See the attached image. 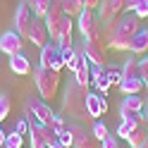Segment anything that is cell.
Masks as SVG:
<instances>
[{"label": "cell", "mask_w": 148, "mask_h": 148, "mask_svg": "<svg viewBox=\"0 0 148 148\" xmlns=\"http://www.w3.org/2000/svg\"><path fill=\"white\" fill-rule=\"evenodd\" d=\"M146 138H148V134H146V129L143 127H136L132 134H129V148H141L143 143H146Z\"/></svg>", "instance_id": "cell-22"}, {"label": "cell", "mask_w": 148, "mask_h": 148, "mask_svg": "<svg viewBox=\"0 0 148 148\" xmlns=\"http://www.w3.org/2000/svg\"><path fill=\"white\" fill-rule=\"evenodd\" d=\"M24 115H26V119H36V122H41V124H50L55 112L43 98L31 96V98H26V103H24Z\"/></svg>", "instance_id": "cell-4"}, {"label": "cell", "mask_w": 148, "mask_h": 148, "mask_svg": "<svg viewBox=\"0 0 148 148\" xmlns=\"http://www.w3.org/2000/svg\"><path fill=\"white\" fill-rule=\"evenodd\" d=\"M81 3H84V10H98L100 0H81Z\"/></svg>", "instance_id": "cell-38"}, {"label": "cell", "mask_w": 148, "mask_h": 148, "mask_svg": "<svg viewBox=\"0 0 148 148\" xmlns=\"http://www.w3.org/2000/svg\"><path fill=\"white\" fill-rule=\"evenodd\" d=\"M29 143H31V148H48V146H45V141L38 136L36 129H29Z\"/></svg>", "instance_id": "cell-32"}, {"label": "cell", "mask_w": 148, "mask_h": 148, "mask_svg": "<svg viewBox=\"0 0 148 148\" xmlns=\"http://www.w3.org/2000/svg\"><path fill=\"white\" fill-rule=\"evenodd\" d=\"M146 103H148V98H146Z\"/></svg>", "instance_id": "cell-44"}, {"label": "cell", "mask_w": 148, "mask_h": 148, "mask_svg": "<svg viewBox=\"0 0 148 148\" xmlns=\"http://www.w3.org/2000/svg\"><path fill=\"white\" fill-rule=\"evenodd\" d=\"M86 93L88 88L79 86L74 77L69 79V84L64 86V98H62V115L74 117V122H81V119H91L86 115Z\"/></svg>", "instance_id": "cell-2"}, {"label": "cell", "mask_w": 148, "mask_h": 148, "mask_svg": "<svg viewBox=\"0 0 148 148\" xmlns=\"http://www.w3.org/2000/svg\"><path fill=\"white\" fill-rule=\"evenodd\" d=\"M141 148H148V138H146V143H143V146H141Z\"/></svg>", "instance_id": "cell-43"}, {"label": "cell", "mask_w": 148, "mask_h": 148, "mask_svg": "<svg viewBox=\"0 0 148 148\" xmlns=\"http://www.w3.org/2000/svg\"><path fill=\"white\" fill-rule=\"evenodd\" d=\"M10 115V98L7 96H0V122Z\"/></svg>", "instance_id": "cell-33"}, {"label": "cell", "mask_w": 148, "mask_h": 148, "mask_svg": "<svg viewBox=\"0 0 148 148\" xmlns=\"http://www.w3.org/2000/svg\"><path fill=\"white\" fill-rule=\"evenodd\" d=\"M77 53H79V58H77V69L72 72V77H74V81H77L79 86L88 88V84H91V64H88V60H86V55H84V50H81V48H77Z\"/></svg>", "instance_id": "cell-12"}, {"label": "cell", "mask_w": 148, "mask_h": 148, "mask_svg": "<svg viewBox=\"0 0 148 148\" xmlns=\"http://www.w3.org/2000/svg\"><path fill=\"white\" fill-rule=\"evenodd\" d=\"M26 3H29L34 17H45V12L50 10V3H53V0H26Z\"/></svg>", "instance_id": "cell-23"}, {"label": "cell", "mask_w": 148, "mask_h": 148, "mask_svg": "<svg viewBox=\"0 0 148 148\" xmlns=\"http://www.w3.org/2000/svg\"><path fill=\"white\" fill-rule=\"evenodd\" d=\"M67 129L74 136V148H96V138L88 129L81 127V122H69Z\"/></svg>", "instance_id": "cell-11"}, {"label": "cell", "mask_w": 148, "mask_h": 148, "mask_svg": "<svg viewBox=\"0 0 148 148\" xmlns=\"http://www.w3.org/2000/svg\"><path fill=\"white\" fill-rule=\"evenodd\" d=\"M119 14H124V0H100L98 5V19L103 24V29H110Z\"/></svg>", "instance_id": "cell-5"}, {"label": "cell", "mask_w": 148, "mask_h": 148, "mask_svg": "<svg viewBox=\"0 0 148 148\" xmlns=\"http://www.w3.org/2000/svg\"><path fill=\"white\" fill-rule=\"evenodd\" d=\"M91 86H93L98 93H108L110 91V79H108V69L105 67L91 64Z\"/></svg>", "instance_id": "cell-15"}, {"label": "cell", "mask_w": 148, "mask_h": 148, "mask_svg": "<svg viewBox=\"0 0 148 148\" xmlns=\"http://www.w3.org/2000/svg\"><path fill=\"white\" fill-rule=\"evenodd\" d=\"M119 117L127 119V122H134V124H143V112H132V110L119 108Z\"/></svg>", "instance_id": "cell-30"}, {"label": "cell", "mask_w": 148, "mask_h": 148, "mask_svg": "<svg viewBox=\"0 0 148 148\" xmlns=\"http://www.w3.org/2000/svg\"><path fill=\"white\" fill-rule=\"evenodd\" d=\"M41 67L62 72L64 62H62V58H60V45L55 43V41H48V43L41 48Z\"/></svg>", "instance_id": "cell-9"}, {"label": "cell", "mask_w": 148, "mask_h": 148, "mask_svg": "<svg viewBox=\"0 0 148 148\" xmlns=\"http://www.w3.org/2000/svg\"><path fill=\"white\" fill-rule=\"evenodd\" d=\"M108 112V100L103 98V93L98 91H88L86 93V115L91 119H98L100 115Z\"/></svg>", "instance_id": "cell-10"}, {"label": "cell", "mask_w": 148, "mask_h": 148, "mask_svg": "<svg viewBox=\"0 0 148 148\" xmlns=\"http://www.w3.org/2000/svg\"><path fill=\"white\" fill-rule=\"evenodd\" d=\"M58 143L64 146V148H74V136H72V132H69L67 127L58 132Z\"/></svg>", "instance_id": "cell-28"}, {"label": "cell", "mask_w": 148, "mask_h": 148, "mask_svg": "<svg viewBox=\"0 0 148 148\" xmlns=\"http://www.w3.org/2000/svg\"><path fill=\"white\" fill-rule=\"evenodd\" d=\"M136 127H141V124H134V122H127V119H122L115 134H117V138H124V141H127V138H129V134H132Z\"/></svg>", "instance_id": "cell-25"}, {"label": "cell", "mask_w": 148, "mask_h": 148, "mask_svg": "<svg viewBox=\"0 0 148 148\" xmlns=\"http://www.w3.org/2000/svg\"><path fill=\"white\" fill-rule=\"evenodd\" d=\"M119 108H122V110H132V112H143L146 100L138 96V93H132V96H124V98H122Z\"/></svg>", "instance_id": "cell-19"}, {"label": "cell", "mask_w": 148, "mask_h": 148, "mask_svg": "<svg viewBox=\"0 0 148 148\" xmlns=\"http://www.w3.org/2000/svg\"><path fill=\"white\" fill-rule=\"evenodd\" d=\"M14 132L17 134H29V119H26V117H22V119H17V124H14Z\"/></svg>", "instance_id": "cell-35"}, {"label": "cell", "mask_w": 148, "mask_h": 148, "mask_svg": "<svg viewBox=\"0 0 148 148\" xmlns=\"http://www.w3.org/2000/svg\"><path fill=\"white\" fill-rule=\"evenodd\" d=\"M143 124L148 127V108H146V112H143Z\"/></svg>", "instance_id": "cell-41"}, {"label": "cell", "mask_w": 148, "mask_h": 148, "mask_svg": "<svg viewBox=\"0 0 148 148\" xmlns=\"http://www.w3.org/2000/svg\"><path fill=\"white\" fill-rule=\"evenodd\" d=\"M138 3H141V0H124V12H134Z\"/></svg>", "instance_id": "cell-39"}, {"label": "cell", "mask_w": 148, "mask_h": 148, "mask_svg": "<svg viewBox=\"0 0 148 148\" xmlns=\"http://www.w3.org/2000/svg\"><path fill=\"white\" fill-rule=\"evenodd\" d=\"M62 3V10L67 17H72V19H77V17L84 12V3L81 0H60Z\"/></svg>", "instance_id": "cell-21"}, {"label": "cell", "mask_w": 148, "mask_h": 148, "mask_svg": "<svg viewBox=\"0 0 148 148\" xmlns=\"http://www.w3.org/2000/svg\"><path fill=\"white\" fill-rule=\"evenodd\" d=\"M141 29V17L136 12H124L119 14V19L105 29V43L108 48L112 50H129V45H132V38L136 36V31Z\"/></svg>", "instance_id": "cell-1"}, {"label": "cell", "mask_w": 148, "mask_h": 148, "mask_svg": "<svg viewBox=\"0 0 148 148\" xmlns=\"http://www.w3.org/2000/svg\"><path fill=\"white\" fill-rule=\"evenodd\" d=\"M34 45H38V48H43L45 43H48V26H45V19L43 17H34L31 22V29H29V36H26Z\"/></svg>", "instance_id": "cell-14"}, {"label": "cell", "mask_w": 148, "mask_h": 148, "mask_svg": "<svg viewBox=\"0 0 148 148\" xmlns=\"http://www.w3.org/2000/svg\"><path fill=\"white\" fill-rule=\"evenodd\" d=\"M34 84L36 91H38V98H43L45 103L53 100L58 96V88H60V72L55 69H45V67H36L34 69Z\"/></svg>", "instance_id": "cell-3"}, {"label": "cell", "mask_w": 148, "mask_h": 148, "mask_svg": "<svg viewBox=\"0 0 148 148\" xmlns=\"http://www.w3.org/2000/svg\"><path fill=\"white\" fill-rule=\"evenodd\" d=\"M146 88L143 79L141 77H124L119 81V91H122V96H132V93H141Z\"/></svg>", "instance_id": "cell-17"}, {"label": "cell", "mask_w": 148, "mask_h": 148, "mask_svg": "<svg viewBox=\"0 0 148 148\" xmlns=\"http://www.w3.org/2000/svg\"><path fill=\"white\" fill-rule=\"evenodd\" d=\"M100 146L103 148H119V141H117V136H108L105 141H100Z\"/></svg>", "instance_id": "cell-37"}, {"label": "cell", "mask_w": 148, "mask_h": 148, "mask_svg": "<svg viewBox=\"0 0 148 148\" xmlns=\"http://www.w3.org/2000/svg\"><path fill=\"white\" fill-rule=\"evenodd\" d=\"M138 77L143 79V84H146V88H148V55L138 58Z\"/></svg>", "instance_id": "cell-31"}, {"label": "cell", "mask_w": 148, "mask_h": 148, "mask_svg": "<svg viewBox=\"0 0 148 148\" xmlns=\"http://www.w3.org/2000/svg\"><path fill=\"white\" fill-rule=\"evenodd\" d=\"M53 148H64V146H60V143H55V146H53Z\"/></svg>", "instance_id": "cell-42"}, {"label": "cell", "mask_w": 148, "mask_h": 148, "mask_svg": "<svg viewBox=\"0 0 148 148\" xmlns=\"http://www.w3.org/2000/svg\"><path fill=\"white\" fill-rule=\"evenodd\" d=\"M129 53L136 55V58H143V55H148V29H138L136 36L132 38V45H129Z\"/></svg>", "instance_id": "cell-16"}, {"label": "cell", "mask_w": 148, "mask_h": 148, "mask_svg": "<svg viewBox=\"0 0 148 148\" xmlns=\"http://www.w3.org/2000/svg\"><path fill=\"white\" fill-rule=\"evenodd\" d=\"M60 58H62L64 67H67L69 72L77 69V58H79V53H77L74 45H60Z\"/></svg>", "instance_id": "cell-20"}, {"label": "cell", "mask_w": 148, "mask_h": 148, "mask_svg": "<svg viewBox=\"0 0 148 148\" xmlns=\"http://www.w3.org/2000/svg\"><path fill=\"white\" fill-rule=\"evenodd\" d=\"M81 50H84L88 64L105 67V50H108V43H105L103 38H84V43H81Z\"/></svg>", "instance_id": "cell-6"}, {"label": "cell", "mask_w": 148, "mask_h": 148, "mask_svg": "<svg viewBox=\"0 0 148 148\" xmlns=\"http://www.w3.org/2000/svg\"><path fill=\"white\" fill-rule=\"evenodd\" d=\"M22 45H24V41H22V36L17 34L14 29L12 31H5L3 36H0V53H5V55H17V53H22Z\"/></svg>", "instance_id": "cell-13"}, {"label": "cell", "mask_w": 148, "mask_h": 148, "mask_svg": "<svg viewBox=\"0 0 148 148\" xmlns=\"http://www.w3.org/2000/svg\"><path fill=\"white\" fill-rule=\"evenodd\" d=\"M10 69L14 74H19V77H26V74H31V62H29V58H24L22 53H17V55L10 58Z\"/></svg>", "instance_id": "cell-18"}, {"label": "cell", "mask_w": 148, "mask_h": 148, "mask_svg": "<svg viewBox=\"0 0 148 148\" xmlns=\"http://www.w3.org/2000/svg\"><path fill=\"white\" fill-rule=\"evenodd\" d=\"M31 22H34V12H31L29 3H26V0H22V3L17 5V10H14V19H12L14 31L19 34L22 38H26V36H29V29H31Z\"/></svg>", "instance_id": "cell-8"}, {"label": "cell", "mask_w": 148, "mask_h": 148, "mask_svg": "<svg viewBox=\"0 0 148 148\" xmlns=\"http://www.w3.org/2000/svg\"><path fill=\"white\" fill-rule=\"evenodd\" d=\"M108 69V79H110V86H119V81H122V67H117V64H110Z\"/></svg>", "instance_id": "cell-27"}, {"label": "cell", "mask_w": 148, "mask_h": 148, "mask_svg": "<svg viewBox=\"0 0 148 148\" xmlns=\"http://www.w3.org/2000/svg\"><path fill=\"white\" fill-rule=\"evenodd\" d=\"M77 19H79V31H81L84 38H100L103 24H100L98 14H93V10H84Z\"/></svg>", "instance_id": "cell-7"}, {"label": "cell", "mask_w": 148, "mask_h": 148, "mask_svg": "<svg viewBox=\"0 0 148 148\" xmlns=\"http://www.w3.org/2000/svg\"><path fill=\"white\" fill-rule=\"evenodd\" d=\"M50 127L55 129V132H60V129H64V127H67V122H64V117H62V115H58V112H55V115H53V119H50Z\"/></svg>", "instance_id": "cell-34"}, {"label": "cell", "mask_w": 148, "mask_h": 148, "mask_svg": "<svg viewBox=\"0 0 148 148\" xmlns=\"http://www.w3.org/2000/svg\"><path fill=\"white\" fill-rule=\"evenodd\" d=\"M124 77H138V58L136 55H129L124 67H122V79Z\"/></svg>", "instance_id": "cell-24"}, {"label": "cell", "mask_w": 148, "mask_h": 148, "mask_svg": "<svg viewBox=\"0 0 148 148\" xmlns=\"http://www.w3.org/2000/svg\"><path fill=\"white\" fill-rule=\"evenodd\" d=\"M5 138H7V134L0 129V148H5Z\"/></svg>", "instance_id": "cell-40"}, {"label": "cell", "mask_w": 148, "mask_h": 148, "mask_svg": "<svg viewBox=\"0 0 148 148\" xmlns=\"http://www.w3.org/2000/svg\"><path fill=\"white\" fill-rule=\"evenodd\" d=\"M141 19H148V0H141V3L136 5V10H134Z\"/></svg>", "instance_id": "cell-36"}, {"label": "cell", "mask_w": 148, "mask_h": 148, "mask_svg": "<svg viewBox=\"0 0 148 148\" xmlns=\"http://www.w3.org/2000/svg\"><path fill=\"white\" fill-rule=\"evenodd\" d=\"M22 146H24V136L12 129V132L7 134V138H5V148H22Z\"/></svg>", "instance_id": "cell-26"}, {"label": "cell", "mask_w": 148, "mask_h": 148, "mask_svg": "<svg viewBox=\"0 0 148 148\" xmlns=\"http://www.w3.org/2000/svg\"><path fill=\"white\" fill-rule=\"evenodd\" d=\"M91 134H93V138H96V141H105V138L110 136V132H108V127H105L103 122H96L93 127H91Z\"/></svg>", "instance_id": "cell-29"}]
</instances>
